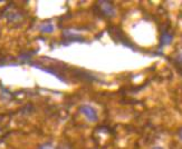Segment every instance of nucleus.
I'll use <instances>...</instances> for the list:
<instances>
[{"label":"nucleus","mask_w":182,"mask_h":149,"mask_svg":"<svg viewBox=\"0 0 182 149\" xmlns=\"http://www.w3.org/2000/svg\"><path fill=\"white\" fill-rule=\"evenodd\" d=\"M79 111H81V114L84 115V117L88 120V121H91V123H95L98 120V115H97V111L96 109L91 105H82L79 107Z\"/></svg>","instance_id":"1"},{"label":"nucleus","mask_w":182,"mask_h":149,"mask_svg":"<svg viewBox=\"0 0 182 149\" xmlns=\"http://www.w3.org/2000/svg\"><path fill=\"white\" fill-rule=\"evenodd\" d=\"M100 6L105 16H107V17H113V16L115 15L114 7H113V5H112L111 2H109V1H101Z\"/></svg>","instance_id":"2"},{"label":"nucleus","mask_w":182,"mask_h":149,"mask_svg":"<svg viewBox=\"0 0 182 149\" xmlns=\"http://www.w3.org/2000/svg\"><path fill=\"white\" fill-rule=\"evenodd\" d=\"M172 41V37L170 35H168V33H164V35L162 36L161 38V46H165V45H169Z\"/></svg>","instance_id":"4"},{"label":"nucleus","mask_w":182,"mask_h":149,"mask_svg":"<svg viewBox=\"0 0 182 149\" xmlns=\"http://www.w3.org/2000/svg\"><path fill=\"white\" fill-rule=\"evenodd\" d=\"M39 149H55V148H54V146L52 143H44V145H41Z\"/></svg>","instance_id":"5"},{"label":"nucleus","mask_w":182,"mask_h":149,"mask_svg":"<svg viewBox=\"0 0 182 149\" xmlns=\"http://www.w3.org/2000/svg\"><path fill=\"white\" fill-rule=\"evenodd\" d=\"M40 31L45 32V33H50L54 31V25L50 22H46V24L41 25L40 26Z\"/></svg>","instance_id":"3"},{"label":"nucleus","mask_w":182,"mask_h":149,"mask_svg":"<svg viewBox=\"0 0 182 149\" xmlns=\"http://www.w3.org/2000/svg\"><path fill=\"white\" fill-rule=\"evenodd\" d=\"M152 149H163V148H161V147H158V146H156V147H153Z\"/></svg>","instance_id":"8"},{"label":"nucleus","mask_w":182,"mask_h":149,"mask_svg":"<svg viewBox=\"0 0 182 149\" xmlns=\"http://www.w3.org/2000/svg\"><path fill=\"white\" fill-rule=\"evenodd\" d=\"M178 135H179V138H180V139H181V140H182V128L179 130V134H178Z\"/></svg>","instance_id":"7"},{"label":"nucleus","mask_w":182,"mask_h":149,"mask_svg":"<svg viewBox=\"0 0 182 149\" xmlns=\"http://www.w3.org/2000/svg\"><path fill=\"white\" fill-rule=\"evenodd\" d=\"M176 60H178L180 64H182V50L178 53V56H176Z\"/></svg>","instance_id":"6"}]
</instances>
